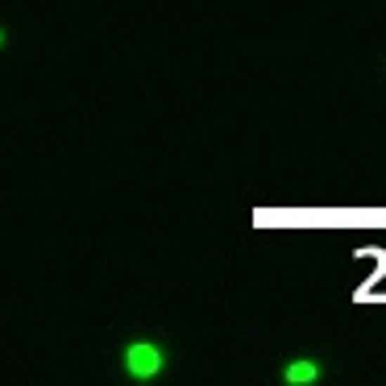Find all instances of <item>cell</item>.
<instances>
[{"instance_id": "cell-1", "label": "cell", "mask_w": 386, "mask_h": 386, "mask_svg": "<svg viewBox=\"0 0 386 386\" xmlns=\"http://www.w3.org/2000/svg\"><path fill=\"white\" fill-rule=\"evenodd\" d=\"M167 370V349L158 341H133L125 345V374L129 378H158Z\"/></svg>"}, {"instance_id": "cell-2", "label": "cell", "mask_w": 386, "mask_h": 386, "mask_svg": "<svg viewBox=\"0 0 386 386\" xmlns=\"http://www.w3.org/2000/svg\"><path fill=\"white\" fill-rule=\"evenodd\" d=\"M320 378V361H307V357H300V361H291L287 370H283V382L287 386H307Z\"/></svg>"}, {"instance_id": "cell-3", "label": "cell", "mask_w": 386, "mask_h": 386, "mask_svg": "<svg viewBox=\"0 0 386 386\" xmlns=\"http://www.w3.org/2000/svg\"><path fill=\"white\" fill-rule=\"evenodd\" d=\"M0 46H4V34H0Z\"/></svg>"}]
</instances>
